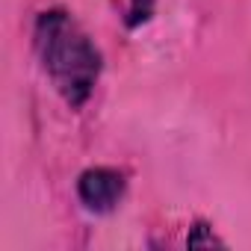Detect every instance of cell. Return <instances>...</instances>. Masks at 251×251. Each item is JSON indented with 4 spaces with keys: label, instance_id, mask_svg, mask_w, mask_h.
Segmentation results:
<instances>
[{
    "label": "cell",
    "instance_id": "obj_1",
    "mask_svg": "<svg viewBox=\"0 0 251 251\" xmlns=\"http://www.w3.org/2000/svg\"><path fill=\"white\" fill-rule=\"evenodd\" d=\"M36 48L59 95L71 106H83L100 74V53L80 30V24L62 9L39 15Z\"/></svg>",
    "mask_w": 251,
    "mask_h": 251
},
{
    "label": "cell",
    "instance_id": "obj_3",
    "mask_svg": "<svg viewBox=\"0 0 251 251\" xmlns=\"http://www.w3.org/2000/svg\"><path fill=\"white\" fill-rule=\"evenodd\" d=\"M151 6H154V0H133V6H130V18H127V24H130V27H136L139 21H145V18L151 15Z\"/></svg>",
    "mask_w": 251,
    "mask_h": 251
},
{
    "label": "cell",
    "instance_id": "obj_2",
    "mask_svg": "<svg viewBox=\"0 0 251 251\" xmlns=\"http://www.w3.org/2000/svg\"><path fill=\"white\" fill-rule=\"evenodd\" d=\"M77 192H80V201L89 210L109 213L124 195V175H118L112 169H89V172L80 175Z\"/></svg>",
    "mask_w": 251,
    "mask_h": 251
}]
</instances>
